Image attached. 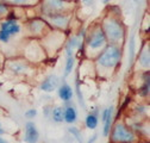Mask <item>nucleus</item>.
Returning <instances> with one entry per match:
<instances>
[{
    "label": "nucleus",
    "instance_id": "18",
    "mask_svg": "<svg viewBox=\"0 0 150 143\" xmlns=\"http://www.w3.org/2000/svg\"><path fill=\"white\" fill-rule=\"evenodd\" d=\"M111 123H112V116H110L105 122H104V129H103V135L106 137L108 136L110 131H111Z\"/></svg>",
    "mask_w": 150,
    "mask_h": 143
},
{
    "label": "nucleus",
    "instance_id": "30",
    "mask_svg": "<svg viewBox=\"0 0 150 143\" xmlns=\"http://www.w3.org/2000/svg\"><path fill=\"white\" fill-rule=\"evenodd\" d=\"M1 134H4V130H1V129H0V135H1Z\"/></svg>",
    "mask_w": 150,
    "mask_h": 143
},
{
    "label": "nucleus",
    "instance_id": "27",
    "mask_svg": "<svg viewBox=\"0 0 150 143\" xmlns=\"http://www.w3.org/2000/svg\"><path fill=\"white\" fill-rule=\"evenodd\" d=\"M83 3H86V4H89V3H92V0H82Z\"/></svg>",
    "mask_w": 150,
    "mask_h": 143
},
{
    "label": "nucleus",
    "instance_id": "29",
    "mask_svg": "<svg viewBox=\"0 0 150 143\" xmlns=\"http://www.w3.org/2000/svg\"><path fill=\"white\" fill-rule=\"evenodd\" d=\"M110 1H111V0H104V3H105V4H107V3H110Z\"/></svg>",
    "mask_w": 150,
    "mask_h": 143
},
{
    "label": "nucleus",
    "instance_id": "23",
    "mask_svg": "<svg viewBox=\"0 0 150 143\" xmlns=\"http://www.w3.org/2000/svg\"><path fill=\"white\" fill-rule=\"evenodd\" d=\"M37 116V110H35V109H31V110H28L26 112H25V117H28V118H33V117H36Z\"/></svg>",
    "mask_w": 150,
    "mask_h": 143
},
{
    "label": "nucleus",
    "instance_id": "28",
    "mask_svg": "<svg viewBox=\"0 0 150 143\" xmlns=\"http://www.w3.org/2000/svg\"><path fill=\"white\" fill-rule=\"evenodd\" d=\"M0 143H7V142H6L4 138H0Z\"/></svg>",
    "mask_w": 150,
    "mask_h": 143
},
{
    "label": "nucleus",
    "instance_id": "1",
    "mask_svg": "<svg viewBox=\"0 0 150 143\" xmlns=\"http://www.w3.org/2000/svg\"><path fill=\"white\" fill-rule=\"evenodd\" d=\"M122 57V51L117 45H108L98 57V63L104 68H115Z\"/></svg>",
    "mask_w": 150,
    "mask_h": 143
},
{
    "label": "nucleus",
    "instance_id": "11",
    "mask_svg": "<svg viewBox=\"0 0 150 143\" xmlns=\"http://www.w3.org/2000/svg\"><path fill=\"white\" fill-rule=\"evenodd\" d=\"M85 124H86V127H87L88 129H91V130H94V129H97L98 124H99V118H98L97 112L88 113V115L86 116Z\"/></svg>",
    "mask_w": 150,
    "mask_h": 143
},
{
    "label": "nucleus",
    "instance_id": "7",
    "mask_svg": "<svg viewBox=\"0 0 150 143\" xmlns=\"http://www.w3.org/2000/svg\"><path fill=\"white\" fill-rule=\"evenodd\" d=\"M57 85H59V78L55 74H51L41 84V89L44 92H54Z\"/></svg>",
    "mask_w": 150,
    "mask_h": 143
},
{
    "label": "nucleus",
    "instance_id": "15",
    "mask_svg": "<svg viewBox=\"0 0 150 143\" xmlns=\"http://www.w3.org/2000/svg\"><path fill=\"white\" fill-rule=\"evenodd\" d=\"M10 68H11V70L13 72L14 74H22V73H24V72L28 70V66L23 64L21 62H13Z\"/></svg>",
    "mask_w": 150,
    "mask_h": 143
},
{
    "label": "nucleus",
    "instance_id": "19",
    "mask_svg": "<svg viewBox=\"0 0 150 143\" xmlns=\"http://www.w3.org/2000/svg\"><path fill=\"white\" fill-rule=\"evenodd\" d=\"M135 56V36L132 35L130 38V63H132Z\"/></svg>",
    "mask_w": 150,
    "mask_h": 143
},
{
    "label": "nucleus",
    "instance_id": "31",
    "mask_svg": "<svg viewBox=\"0 0 150 143\" xmlns=\"http://www.w3.org/2000/svg\"><path fill=\"white\" fill-rule=\"evenodd\" d=\"M134 1H136V0H134Z\"/></svg>",
    "mask_w": 150,
    "mask_h": 143
},
{
    "label": "nucleus",
    "instance_id": "14",
    "mask_svg": "<svg viewBox=\"0 0 150 143\" xmlns=\"http://www.w3.org/2000/svg\"><path fill=\"white\" fill-rule=\"evenodd\" d=\"M63 113H64V109L63 107H55L52 110V120L56 123H62L63 122Z\"/></svg>",
    "mask_w": 150,
    "mask_h": 143
},
{
    "label": "nucleus",
    "instance_id": "21",
    "mask_svg": "<svg viewBox=\"0 0 150 143\" xmlns=\"http://www.w3.org/2000/svg\"><path fill=\"white\" fill-rule=\"evenodd\" d=\"M112 113H113V106H110V107H107V109H105L103 111V115H101L103 122H105L110 116H112Z\"/></svg>",
    "mask_w": 150,
    "mask_h": 143
},
{
    "label": "nucleus",
    "instance_id": "5",
    "mask_svg": "<svg viewBox=\"0 0 150 143\" xmlns=\"http://www.w3.org/2000/svg\"><path fill=\"white\" fill-rule=\"evenodd\" d=\"M106 42V36L104 33L103 30H96L94 32H92L88 38H87V45L91 49H98L100 47H103Z\"/></svg>",
    "mask_w": 150,
    "mask_h": 143
},
{
    "label": "nucleus",
    "instance_id": "22",
    "mask_svg": "<svg viewBox=\"0 0 150 143\" xmlns=\"http://www.w3.org/2000/svg\"><path fill=\"white\" fill-rule=\"evenodd\" d=\"M76 93H78V98H79V103L81 104V106H85V100L80 89V85H79V79H76Z\"/></svg>",
    "mask_w": 150,
    "mask_h": 143
},
{
    "label": "nucleus",
    "instance_id": "25",
    "mask_svg": "<svg viewBox=\"0 0 150 143\" xmlns=\"http://www.w3.org/2000/svg\"><path fill=\"white\" fill-rule=\"evenodd\" d=\"M11 3H14V4H23V3H26L29 0H8Z\"/></svg>",
    "mask_w": 150,
    "mask_h": 143
},
{
    "label": "nucleus",
    "instance_id": "8",
    "mask_svg": "<svg viewBox=\"0 0 150 143\" xmlns=\"http://www.w3.org/2000/svg\"><path fill=\"white\" fill-rule=\"evenodd\" d=\"M45 6L49 10L50 16L57 14L60 11H62L64 8V1H62V0H48Z\"/></svg>",
    "mask_w": 150,
    "mask_h": 143
},
{
    "label": "nucleus",
    "instance_id": "16",
    "mask_svg": "<svg viewBox=\"0 0 150 143\" xmlns=\"http://www.w3.org/2000/svg\"><path fill=\"white\" fill-rule=\"evenodd\" d=\"M144 82H143V86H142V88L139 89V94L142 96V97H146L148 94H149V73L146 72V73L144 74Z\"/></svg>",
    "mask_w": 150,
    "mask_h": 143
},
{
    "label": "nucleus",
    "instance_id": "9",
    "mask_svg": "<svg viewBox=\"0 0 150 143\" xmlns=\"http://www.w3.org/2000/svg\"><path fill=\"white\" fill-rule=\"evenodd\" d=\"M74 96V92H73V89L71 87L68 85V84H63L60 88H59V97L61 98V100H63L64 103H68L71 100Z\"/></svg>",
    "mask_w": 150,
    "mask_h": 143
},
{
    "label": "nucleus",
    "instance_id": "3",
    "mask_svg": "<svg viewBox=\"0 0 150 143\" xmlns=\"http://www.w3.org/2000/svg\"><path fill=\"white\" fill-rule=\"evenodd\" d=\"M19 31H21V25L14 19L1 23V25H0V42L7 43L12 36L17 35Z\"/></svg>",
    "mask_w": 150,
    "mask_h": 143
},
{
    "label": "nucleus",
    "instance_id": "13",
    "mask_svg": "<svg viewBox=\"0 0 150 143\" xmlns=\"http://www.w3.org/2000/svg\"><path fill=\"white\" fill-rule=\"evenodd\" d=\"M50 21L54 22L56 25H64L68 22V17L67 16H63L61 13H57V14L50 16Z\"/></svg>",
    "mask_w": 150,
    "mask_h": 143
},
{
    "label": "nucleus",
    "instance_id": "26",
    "mask_svg": "<svg viewBox=\"0 0 150 143\" xmlns=\"http://www.w3.org/2000/svg\"><path fill=\"white\" fill-rule=\"evenodd\" d=\"M97 137H98V136H97V135H94V136H93V137L91 138V141H88L87 143H93V142H96V139H97Z\"/></svg>",
    "mask_w": 150,
    "mask_h": 143
},
{
    "label": "nucleus",
    "instance_id": "12",
    "mask_svg": "<svg viewBox=\"0 0 150 143\" xmlns=\"http://www.w3.org/2000/svg\"><path fill=\"white\" fill-rule=\"evenodd\" d=\"M67 50V62H66V68H64V76L69 75L74 68V57H73V49L66 48Z\"/></svg>",
    "mask_w": 150,
    "mask_h": 143
},
{
    "label": "nucleus",
    "instance_id": "2",
    "mask_svg": "<svg viewBox=\"0 0 150 143\" xmlns=\"http://www.w3.org/2000/svg\"><path fill=\"white\" fill-rule=\"evenodd\" d=\"M111 137H112V141L119 142V143H132L136 139L135 134L122 123L116 124Z\"/></svg>",
    "mask_w": 150,
    "mask_h": 143
},
{
    "label": "nucleus",
    "instance_id": "10",
    "mask_svg": "<svg viewBox=\"0 0 150 143\" xmlns=\"http://www.w3.org/2000/svg\"><path fill=\"white\" fill-rule=\"evenodd\" d=\"M78 118V112L75 110L74 106H67L64 109V113H63V120L68 124H73L76 122Z\"/></svg>",
    "mask_w": 150,
    "mask_h": 143
},
{
    "label": "nucleus",
    "instance_id": "17",
    "mask_svg": "<svg viewBox=\"0 0 150 143\" xmlns=\"http://www.w3.org/2000/svg\"><path fill=\"white\" fill-rule=\"evenodd\" d=\"M68 131H69L70 135L74 136V138H76L78 142H80V143L83 142V139H82V135H81V132H80V130H79L78 128H69Z\"/></svg>",
    "mask_w": 150,
    "mask_h": 143
},
{
    "label": "nucleus",
    "instance_id": "6",
    "mask_svg": "<svg viewBox=\"0 0 150 143\" xmlns=\"http://www.w3.org/2000/svg\"><path fill=\"white\" fill-rule=\"evenodd\" d=\"M40 139V132L37 130L33 122H28L25 125V136L24 141L26 143H37Z\"/></svg>",
    "mask_w": 150,
    "mask_h": 143
},
{
    "label": "nucleus",
    "instance_id": "20",
    "mask_svg": "<svg viewBox=\"0 0 150 143\" xmlns=\"http://www.w3.org/2000/svg\"><path fill=\"white\" fill-rule=\"evenodd\" d=\"M141 64L143 67H148L149 66V51H143L142 56H141Z\"/></svg>",
    "mask_w": 150,
    "mask_h": 143
},
{
    "label": "nucleus",
    "instance_id": "4",
    "mask_svg": "<svg viewBox=\"0 0 150 143\" xmlns=\"http://www.w3.org/2000/svg\"><path fill=\"white\" fill-rule=\"evenodd\" d=\"M105 36L112 41H118L123 36V29L116 19H108L105 23Z\"/></svg>",
    "mask_w": 150,
    "mask_h": 143
},
{
    "label": "nucleus",
    "instance_id": "24",
    "mask_svg": "<svg viewBox=\"0 0 150 143\" xmlns=\"http://www.w3.org/2000/svg\"><path fill=\"white\" fill-rule=\"evenodd\" d=\"M7 12V6L3 3H0V13H6Z\"/></svg>",
    "mask_w": 150,
    "mask_h": 143
}]
</instances>
